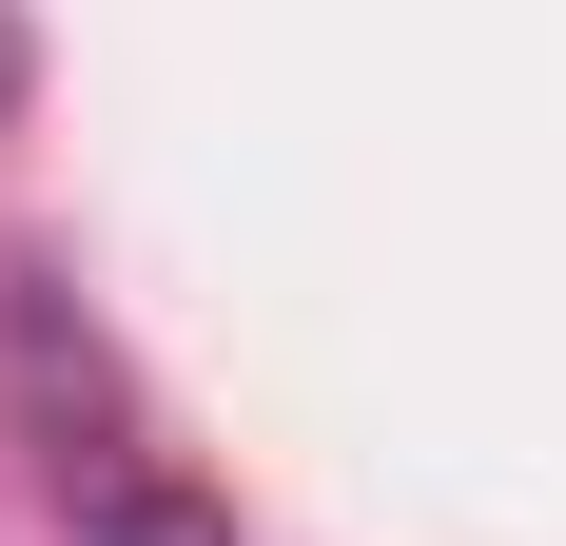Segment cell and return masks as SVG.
<instances>
[{
    "mask_svg": "<svg viewBox=\"0 0 566 546\" xmlns=\"http://www.w3.org/2000/svg\"><path fill=\"white\" fill-rule=\"evenodd\" d=\"M59 489H78V546H234L216 507L176 489V469H137V449H98V469H59Z\"/></svg>",
    "mask_w": 566,
    "mask_h": 546,
    "instance_id": "cell-1",
    "label": "cell"
},
{
    "mask_svg": "<svg viewBox=\"0 0 566 546\" xmlns=\"http://www.w3.org/2000/svg\"><path fill=\"white\" fill-rule=\"evenodd\" d=\"M0 98H20V40H0Z\"/></svg>",
    "mask_w": 566,
    "mask_h": 546,
    "instance_id": "cell-2",
    "label": "cell"
}]
</instances>
